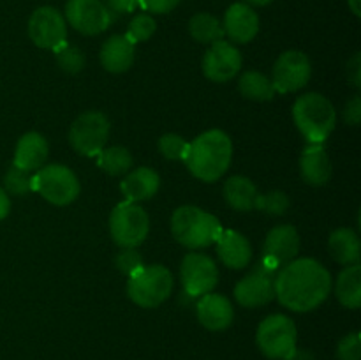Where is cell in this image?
Listing matches in <instances>:
<instances>
[{
	"mask_svg": "<svg viewBox=\"0 0 361 360\" xmlns=\"http://www.w3.org/2000/svg\"><path fill=\"white\" fill-rule=\"evenodd\" d=\"M97 166L111 176H120L133 168V155L126 147H108L102 148L97 155Z\"/></svg>",
	"mask_w": 361,
	"mask_h": 360,
	"instance_id": "obj_29",
	"label": "cell"
},
{
	"mask_svg": "<svg viewBox=\"0 0 361 360\" xmlns=\"http://www.w3.org/2000/svg\"><path fill=\"white\" fill-rule=\"evenodd\" d=\"M302 179L310 186H324L331 176V161L323 143H309L300 157Z\"/></svg>",
	"mask_w": 361,
	"mask_h": 360,
	"instance_id": "obj_22",
	"label": "cell"
},
{
	"mask_svg": "<svg viewBox=\"0 0 361 360\" xmlns=\"http://www.w3.org/2000/svg\"><path fill=\"white\" fill-rule=\"evenodd\" d=\"M296 127L309 143H324L334 133L337 112L331 101L317 92L300 95L293 106Z\"/></svg>",
	"mask_w": 361,
	"mask_h": 360,
	"instance_id": "obj_3",
	"label": "cell"
},
{
	"mask_svg": "<svg viewBox=\"0 0 361 360\" xmlns=\"http://www.w3.org/2000/svg\"><path fill=\"white\" fill-rule=\"evenodd\" d=\"M53 52H55L56 64H59V67L62 71H66V73L69 74H78L80 71H83L85 55L80 48H76V46L69 44V42L66 41L63 44H60L59 48L53 49Z\"/></svg>",
	"mask_w": 361,
	"mask_h": 360,
	"instance_id": "obj_30",
	"label": "cell"
},
{
	"mask_svg": "<svg viewBox=\"0 0 361 360\" xmlns=\"http://www.w3.org/2000/svg\"><path fill=\"white\" fill-rule=\"evenodd\" d=\"M32 189L56 207H66L80 196V180L63 164H48L32 175Z\"/></svg>",
	"mask_w": 361,
	"mask_h": 360,
	"instance_id": "obj_7",
	"label": "cell"
},
{
	"mask_svg": "<svg viewBox=\"0 0 361 360\" xmlns=\"http://www.w3.org/2000/svg\"><path fill=\"white\" fill-rule=\"evenodd\" d=\"M328 249L337 263L345 265V267L360 263L361 242L358 233L353 232L351 228L335 229L328 240Z\"/></svg>",
	"mask_w": 361,
	"mask_h": 360,
	"instance_id": "obj_25",
	"label": "cell"
},
{
	"mask_svg": "<svg viewBox=\"0 0 361 360\" xmlns=\"http://www.w3.org/2000/svg\"><path fill=\"white\" fill-rule=\"evenodd\" d=\"M150 232V217L147 210L133 201H122L109 215V233L122 249L137 247L145 242Z\"/></svg>",
	"mask_w": 361,
	"mask_h": 360,
	"instance_id": "obj_8",
	"label": "cell"
},
{
	"mask_svg": "<svg viewBox=\"0 0 361 360\" xmlns=\"http://www.w3.org/2000/svg\"><path fill=\"white\" fill-rule=\"evenodd\" d=\"M275 275L277 272L274 268L259 263V267L240 279L238 284L235 286L236 302L249 309L267 306L275 299Z\"/></svg>",
	"mask_w": 361,
	"mask_h": 360,
	"instance_id": "obj_14",
	"label": "cell"
},
{
	"mask_svg": "<svg viewBox=\"0 0 361 360\" xmlns=\"http://www.w3.org/2000/svg\"><path fill=\"white\" fill-rule=\"evenodd\" d=\"M217 254L228 268H245L252 260V246L242 233L235 229H222L217 239Z\"/></svg>",
	"mask_w": 361,
	"mask_h": 360,
	"instance_id": "obj_19",
	"label": "cell"
},
{
	"mask_svg": "<svg viewBox=\"0 0 361 360\" xmlns=\"http://www.w3.org/2000/svg\"><path fill=\"white\" fill-rule=\"evenodd\" d=\"M296 325L286 314H270L257 327V348L271 360H291L296 352Z\"/></svg>",
	"mask_w": 361,
	"mask_h": 360,
	"instance_id": "obj_6",
	"label": "cell"
},
{
	"mask_svg": "<svg viewBox=\"0 0 361 360\" xmlns=\"http://www.w3.org/2000/svg\"><path fill=\"white\" fill-rule=\"evenodd\" d=\"M182 0H137V6L143 7L150 14L171 13Z\"/></svg>",
	"mask_w": 361,
	"mask_h": 360,
	"instance_id": "obj_37",
	"label": "cell"
},
{
	"mask_svg": "<svg viewBox=\"0 0 361 360\" xmlns=\"http://www.w3.org/2000/svg\"><path fill=\"white\" fill-rule=\"evenodd\" d=\"M159 186H161V176L155 169L147 168V166H141L136 168L134 172H130L126 179L120 182V191L126 196L127 201H137L150 200L157 194Z\"/></svg>",
	"mask_w": 361,
	"mask_h": 360,
	"instance_id": "obj_23",
	"label": "cell"
},
{
	"mask_svg": "<svg viewBox=\"0 0 361 360\" xmlns=\"http://www.w3.org/2000/svg\"><path fill=\"white\" fill-rule=\"evenodd\" d=\"M231 159V138L224 131L210 129L189 143L185 164L196 179L212 184L217 182L228 172Z\"/></svg>",
	"mask_w": 361,
	"mask_h": 360,
	"instance_id": "obj_2",
	"label": "cell"
},
{
	"mask_svg": "<svg viewBox=\"0 0 361 360\" xmlns=\"http://www.w3.org/2000/svg\"><path fill=\"white\" fill-rule=\"evenodd\" d=\"M136 56V44L127 39L126 34H115L102 44L101 64L109 73H126L133 67Z\"/></svg>",
	"mask_w": 361,
	"mask_h": 360,
	"instance_id": "obj_21",
	"label": "cell"
},
{
	"mask_svg": "<svg viewBox=\"0 0 361 360\" xmlns=\"http://www.w3.org/2000/svg\"><path fill=\"white\" fill-rule=\"evenodd\" d=\"M238 88L243 97L259 102L271 101L274 95L277 94L270 78L267 74L259 73V71H247V73H243L238 81Z\"/></svg>",
	"mask_w": 361,
	"mask_h": 360,
	"instance_id": "obj_27",
	"label": "cell"
},
{
	"mask_svg": "<svg viewBox=\"0 0 361 360\" xmlns=\"http://www.w3.org/2000/svg\"><path fill=\"white\" fill-rule=\"evenodd\" d=\"M109 138V120L101 112H85L73 122L69 141L74 150L87 157H95L106 148Z\"/></svg>",
	"mask_w": 361,
	"mask_h": 360,
	"instance_id": "obj_9",
	"label": "cell"
},
{
	"mask_svg": "<svg viewBox=\"0 0 361 360\" xmlns=\"http://www.w3.org/2000/svg\"><path fill=\"white\" fill-rule=\"evenodd\" d=\"M335 295L338 302L348 309H358L361 306V265H349L337 277Z\"/></svg>",
	"mask_w": 361,
	"mask_h": 360,
	"instance_id": "obj_26",
	"label": "cell"
},
{
	"mask_svg": "<svg viewBox=\"0 0 361 360\" xmlns=\"http://www.w3.org/2000/svg\"><path fill=\"white\" fill-rule=\"evenodd\" d=\"M11 210V200H9V194L0 187V221L6 219L9 215Z\"/></svg>",
	"mask_w": 361,
	"mask_h": 360,
	"instance_id": "obj_41",
	"label": "cell"
},
{
	"mask_svg": "<svg viewBox=\"0 0 361 360\" xmlns=\"http://www.w3.org/2000/svg\"><path fill=\"white\" fill-rule=\"evenodd\" d=\"M243 2L249 4V6H257V7H261V6H268V4L274 2V0H243Z\"/></svg>",
	"mask_w": 361,
	"mask_h": 360,
	"instance_id": "obj_43",
	"label": "cell"
},
{
	"mask_svg": "<svg viewBox=\"0 0 361 360\" xmlns=\"http://www.w3.org/2000/svg\"><path fill=\"white\" fill-rule=\"evenodd\" d=\"M189 141L183 140L180 134L168 133L159 138V152L169 161H185Z\"/></svg>",
	"mask_w": 361,
	"mask_h": 360,
	"instance_id": "obj_33",
	"label": "cell"
},
{
	"mask_svg": "<svg viewBox=\"0 0 361 360\" xmlns=\"http://www.w3.org/2000/svg\"><path fill=\"white\" fill-rule=\"evenodd\" d=\"M4 184H6V193L14 194V196H27L32 191V175L25 169L18 168V166L11 164V168L7 169L6 179H4Z\"/></svg>",
	"mask_w": 361,
	"mask_h": 360,
	"instance_id": "obj_31",
	"label": "cell"
},
{
	"mask_svg": "<svg viewBox=\"0 0 361 360\" xmlns=\"http://www.w3.org/2000/svg\"><path fill=\"white\" fill-rule=\"evenodd\" d=\"M171 233L182 246L189 249H203L217 242L222 228L215 215L194 205H183L173 212Z\"/></svg>",
	"mask_w": 361,
	"mask_h": 360,
	"instance_id": "obj_4",
	"label": "cell"
},
{
	"mask_svg": "<svg viewBox=\"0 0 361 360\" xmlns=\"http://www.w3.org/2000/svg\"><path fill=\"white\" fill-rule=\"evenodd\" d=\"M203 74L215 83H228L242 69V53L229 41L210 44V49L203 56Z\"/></svg>",
	"mask_w": 361,
	"mask_h": 360,
	"instance_id": "obj_15",
	"label": "cell"
},
{
	"mask_svg": "<svg viewBox=\"0 0 361 360\" xmlns=\"http://www.w3.org/2000/svg\"><path fill=\"white\" fill-rule=\"evenodd\" d=\"M183 292L190 296H203L217 286L219 268L210 256L201 253L185 254L180 267Z\"/></svg>",
	"mask_w": 361,
	"mask_h": 360,
	"instance_id": "obj_13",
	"label": "cell"
},
{
	"mask_svg": "<svg viewBox=\"0 0 361 360\" xmlns=\"http://www.w3.org/2000/svg\"><path fill=\"white\" fill-rule=\"evenodd\" d=\"M289 208V198L282 191H271V193L259 194L256 203V210L267 212L270 215H282Z\"/></svg>",
	"mask_w": 361,
	"mask_h": 360,
	"instance_id": "obj_34",
	"label": "cell"
},
{
	"mask_svg": "<svg viewBox=\"0 0 361 360\" xmlns=\"http://www.w3.org/2000/svg\"><path fill=\"white\" fill-rule=\"evenodd\" d=\"M28 35L42 49H56L67 41V21L59 9L42 6L28 20Z\"/></svg>",
	"mask_w": 361,
	"mask_h": 360,
	"instance_id": "obj_12",
	"label": "cell"
},
{
	"mask_svg": "<svg viewBox=\"0 0 361 360\" xmlns=\"http://www.w3.org/2000/svg\"><path fill=\"white\" fill-rule=\"evenodd\" d=\"M115 265L122 274H126L127 277H130V275L136 274L145 263L141 254L136 251V247H129V249H123L116 254Z\"/></svg>",
	"mask_w": 361,
	"mask_h": 360,
	"instance_id": "obj_35",
	"label": "cell"
},
{
	"mask_svg": "<svg viewBox=\"0 0 361 360\" xmlns=\"http://www.w3.org/2000/svg\"><path fill=\"white\" fill-rule=\"evenodd\" d=\"M300 251V235L295 226L281 224L275 226L267 235L263 247V260L261 263L267 267L277 268L284 267L286 263L293 261Z\"/></svg>",
	"mask_w": 361,
	"mask_h": 360,
	"instance_id": "obj_16",
	"label": "cell"
},
{
	"mask_svg": "<svg viewBox=\"0 0 361 360\" xmlns=\"http://www.w3.org/2000/svg\"><path fill=\"white\" fill-rule=\"evenodd\" d=\"M173 292V275L162 265H143L127 281V295L136 306L154 309Z\"/></svg>",
	"mask_w": 361,
	"mask_h": 360,
	"instance_id": "obj_5",
	"label": "cell"
},
{
	"mask_svg": "<svg viewBox=\"0 0 361 360\" xmlns=\"http://www.w3.org/2000/svg\"><path fill=\"white\" fill-rule=\"evenodd\" d=\"M330 293V272L312 258L289 261L275 275V296L282 306L295 313L314 311Z\"/></svg>",
	"mask_w": 361,
	"mask_h": 360,
	"instance_id": "obj_1",
	"label": "cell"
},
{
	"mask_svg": "<svg viewBox=\"0 0 361 360\" xmlns=\"http://www.w3.org/2000/svg\"><path fill=\"white\" fill-rule=\"evenodd\" d=\"M111 13H133L137 7V0H102Z\"/></svg>",
	"mask_w": 361,
	"mask_h": 360,
	"instance_id": "obj_40",
	"label": "cell"
},
{
	"mask_svg": "<svg viewBox=\"0 0 361 360\" xmlns=\"http://www.w3.org/2000/svg\"><path fill=\"white\" fill-rule=\"evenodd\" d=\"M189 32L192 39L203 44H214V42L224 39V28L221 20L210 13H197L190 18Z\"/></svg>",
	"mask_w": 361,
	"mask_h": 360,
	"instance_id": "obj_28",
	"label": "cell"
},
{
	"mask_svg": "<svg viewBox=\"0 0 361 360\" xmlns=\"http://www.w3.org/2000/svg\"><path fill=\"white\" fill-rule=\"evenodd\" d=\"M157 30V23H155L154 18L150 14L143 13V14H136V16L130 20L129 27H127V39L134 44L137 42H145L152 37Z\"/></svg>",
	"mask_w": 361,
	"mask_h": 360,
	"instance_id": "obj_32",
	"label": "cell"
},
{
	"mask_svg": "<svg viewBox=\"0 0 361 360\" xmlns=\"http://www.w3.org/2000/svg\"><path fill=\"white\" fill-rule=\"evenodd\" d=\"M67 25L83 35H99L113 21V13L102 4V0H67L66 4Z\"/></svg>",
	"mask_w": 361,
	"mask_h": 360,
	"instance_id": "obj_11",
	"label": "cell"
},
{
	"mask_svg": "<svg viewBox=\"0 0 361 360\" xmlns=\"http://www.w3.org/2000/svg\"><path fill=\"white\" fill-rule=\"evenodd\" d=\"M259 191L254 186V182L247 176L235 175L226 180L224 184V200L233 210L249 212L256 210Z\"/></svg>",
	"mask_w": 361,
	"mask_h": 360,
	"instance_id": "obj_24",
	"label": "cell"
},
{
	"mask_svg": "<svg viewBox=\"0 0 361 360\" xmlns=\"http://www.w3.org/2000/svg\"><path fill=\"white\" fill-rule=\"evenodd\" d=\"M235 309L228 296L219 293H207L197 302V320L212 332L226 330L233 323Z\"/></svg>",
	"mask_w": 361,
	"mask_h": 360,
	"instance_id": "obj_18",
	"label": "cell"
},
{
	"mask_svg": "<svg viewBox=\"0 0 361 360\" xmlns=\"http://www.w3.org/2000/svg\"><path fill=\"white\" fill-rule=\"evenodd\" d=\"M310 74H312V66H310L309 56L298 49H289L277 59L270 80L275 92L291 94V92L302 90L309 83Z\"/></svg>",
	"mask_w": 361,
	"mask_h": 360,
	"instance_id": "obj_10",
	"label": "cell"
},
{
	"mask_svg": "<svg viewBox=\"0 0 361 360\" xmlns=\"http://www.w3.org/2000/svg\"><path fill=\"white\" fill-rule=\"evenodd\" d=\"M348 6L355 16H361V0H348Z\"/></svg>",
	"mask_w": 361,
	"mask_h": 360,
	"instance_id": "obj_42",
	"label": "cell"
},
{
	"mask_svg": "<svg viewBox=\"0 0 361 360\" xmlns=\"http://www.w3.org/2000/svg\"><path fill=\"white\" fill-rule=\"evenodd\" d=\"M48 152L49 148L46 138L32 131V133L23 134L18 140L13 164L28 173L37 172L39 168L44 166L46 159H48Z\"/></svg>",
	"mask_w": 361,
	"mask_h": 360,
	"instance_id": "obj_20",
	"label": "cell"
},
{
	"mask_svg": "<svg viewBox=\"0 0 361 360\" xmlns=\"http://www.w3.org/2000/svg\"><path fill=\"white\" fill-rule=\"evenodd\" d=\"M222 28H224V35H228L233 42L245 44L252 41L259 32V16L252 6L245 2H236L226 11Z\"/></svg>",
	"mask_w": 361,
	"mask_h": 360,
	"instance_id": "obj_17",
	"label": "cell"
},
{
	"mask_svg": "<svg viewBox=\"0 0 361 360\" xmlns=\"http://www.w3.org/2000/svg\"><path fill=\"white\" fill-rule=\"evenodd\" d=\"M338 360H360L361 359V339L358 332L348 334L341 339L337 346Z\"/></svg>",
	"mask_w": 361,
	"mask_h": 360,
	"instance_id": "obj_36",
	"label": "cell"
},
{
	"mask_svg": "<svg viewBox=\"0 0 361 360\" xmlns=\"http://www.w3.org/2000/svg\"><path fill=\"white\" fill-rule=\"evenodd\" d=\"M344 120L349 126H358L361 120V99L360 95H355L351 101H348L344 109Z\"/></svg>",
	"mask_w": 361,
	"mask_h": 360,
	"instance_id": "obj_38",
	"label": "cell"
},
{
	"mask_svg": "<svg viewBox=\"0 0 361 360\" xmlns=\"http://www.w3.org/2000/svg\"><path fill=\"white\" fill-rule=\"evenodd\" d=\"M348 80L351 81L353 87L360 88V85H361V56H360V53H356V55L348 62Z\"/></svg>",
	"mask_w": 361,
	"mask_h": 360,
	"instance_id": "obj_39",
	"label": "cell"
}]
</instances>
